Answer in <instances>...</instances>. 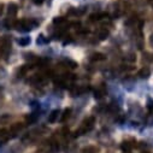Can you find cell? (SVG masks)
Wrapping results in <instances>:
<instances>
[{
	"label": "cell",
	"mask_w": 153,
	"mask_h": 153,
	"mask_svg": "<svg viewBox=\"0 0 153 153\" xmlns=\"http://www.w3.org/2000/svg\"><path fill=\"white\" fill-rule=\"evenodd\" d=\"M121 15V9H120V4L118 3H112L110 5V10L107 12V16L112 19H116L118 18Z\"/></svg>",
	"instance_id": "cell-3"
},
{
	"label": "cell",
	"mask_w": 153,
	"mask_h": 153,
	"mask_svg": "<svg viewBox=\"0 0 153 153\" xmlns=\"http://www.w3.org/2000/svg\"><path fill=\"white\" fill-rule=\"evenodd\" d=\"M70 114H71V108H70V107L65 108V110L63 111V113H62V116H60V122L64 123L66 120H69V118H70Z\"/></svg>",
	"instance_id": "cell-17"
},
{
	"label": "cell",
	"mask_w": 153,
	"mask_h": 153,
	"mask_svg": "<svg viewBox=\"0 0 153 153\" xmlns=\"http://www.w3.org/2000/svg\"><path fill=\"white\" fill-rule=\"evenodd\" d=\"M37 118H39V114H37V112H33V113L29 114V116H27V122L29 124H31V123H35Z\"/></svg>",
	"instance_id": "cell-18"
},
{
	"label": "cell",
	"mask_w": 153,
	"mask_h": 153,
	"mask_svg": "<svg viewBox=\"0 0 153 153\" xmlns=\"http://www.w3.org/2000/svg\"><path fill=\"white\" fill-rule=\"evenodd\" d=\"M17 42H18L19 46L25 47V46H28V45L31 42V39H30L29 36H23V37H19V39L17 40Z\"/></svg>",
	"instance_id": "cell-15"
},
{
	"label": "cell",
	"mask_w": 153,
	"mask_h": 153,
	"mask_svg": "<svg viewBox=\"0 0 153 153\" xmlns=\"http://www.w3.org/2000/svg\"><path fill=\"white\" fill-rule=\"evenodd\" d=\"M135 140H126L121 143V148L123 152H130L133 149V147L135 146Z\"/></svg>",
	"instance_id": "cell-6"
},
{
	"label": "cell",
	"mask_w": 153,
	"mask_h": 153,
	"mask_svg": "<svg viewBox=\"0 0 153 153\" xmlns=\"http://www.w3.org/2000/svg\"><path fill=\"white\" fill-rule=\"evenodd\" d=\"M105 17H108L107 13H102V12L92 13V15L89 16V21H91V22H100V21H102Z\"/></svg>",
	"instance_id": "cell-8"
},
{
	"label": "cell",
	"mask_w": 153,
	"mask_h": 153,
	"mask_svg": "<svg viewBox=\"0 0 153 153\" xmlns=\"http://www.w3.org/2000/svg\"><path fill=\"white\" fill-rule=\"evenodd\" d=\"M152 6H153V5H152Z\"/></svg>",
	"instance_id": "cell-29"
},
{
	"label": "cell",
	"mask_w": 153,
	"mask_h": 153,
	"mask_svg": "<svg viewBox=\"0 0 153 153\" xmlns=\"http://www.w3.org/2000/svg\"><path fill=\"white\" fill-rule=\"evenodd\" d=\"M24 58L28 60V62H35V60H37V57L34 54V53H24Z\"/></svg>",
	"instance_id": "cell-21"
},
{
	"label": "cell",
	"mask_w": 153,
	"mask_h": 153,
	"mask_svg": "<svg viewBox=\"0 0 153 153\" xmlns=\"http://www.w3.org/2000/svg\"><path fill=\"white\" fill-rule=\"evenodd\" d=\"M4 9H5V5L3 3H0V16L4 13Z\"/></svg>",
	"instance_id": "cell-26"
},
{
	"label": "cell",
	"mask_w": 153,
	"mask_h": 153,
	"mask_svg": "<svg viewBox=\"0 0 153 153\" xmlns=\"http://www.w3.org/2000/svg\"><path fill=\"white\" fill-rule=\"evenodd\" d=\"M65 37H66V39L63 40V45H68V44H70V42L72 41V39H71V36H70V35H68V36L65 35Z\"/></svg>",
	"instance_id": "cell-23"
},
{
	"label": "cell",
	"mask_w": 153,
	"mask_h": 153,
	"mask_svg": "<svg viewBox=\"0 0 153 153\" xmlns=\"http://www.w3.org/2000/svg\"><path fill=\"white\" fill-rule=\"evenodd\" d=\"M17 12H18V6H17V4L10 3V4L7 5V17H9V18H13V17H16Z\"/></svg>",
	"instance_id": "cell-5"
},
{
	"label": "cell",
	"mask_w": 153,
	"mask_h": 153,
	"mask_svg": "<svg viewBox=\"0 0 153 153\" xmlns=\"http://www.w3.org/2000/svg\"><path fill=\"white\" fill-rule=\"evenodd\" d=\"M23 124L22 123H15V124H12V127H11V134H12V136H16L22 129H23Z\"/></svg>",
	"instance_id": "cell-14"
},
{
	"label": "cell",
	"mask_w": 153,
	"mask_h": 153,
	"mask_svg": "<svg viewBox=\"0 0 153 153\" xmlns=\"http://www.w3.org/2000/svg\"><path fill=\"white\" fill-rule=\"evenodd\" d=\"M124 59H126V62H130V63H133V62L136 60V56H135L134 53H128V54H126Z\"/></svg>",
	"instance_id": "cell-22"
},
{
	"label": "cell",
	"mask_w": 153,
	"mask_h": 153,
	"mask_svg": "<svg viewBox=\"0 0 153 153\" xmlns=\"http://www.w3.org/2000/svg\"><path fill=\"white\" fill-rule=\"evenodd\" d=\"M39 24H40V22L34 18H23V19L16 21L13 28L17 29L18 31H30V30L39 27Z\"/></svg>",
	"instance_id": "cell-1"
},
{
	"label": "cell",
	"mask_w": 153,
	"mask_h": 153,
	"mask_svg": "<svg viewBox=\"0 0 153 153\" xmlns=\"http://www.w3.org/2000/svg\"><path fill=\"white\" fill-rule=\"evenodd\" d=\"M33 66L29 64H25V65H22V66H19V69H17V77H23V76L31 69Z\"/></svg>",
	"instance_id": "cell-10"
},
{
	"label": "cell",
	"mask_w": 153,
	"mask_h": 153,
	"mask_svg": "<svg viewBox=\"0 0 153 153\" xmlns=\"http://www.w3.org/2000/svg\"><path fill=\"white\" fill-rule=\"evenodd\" d=\"M31 1H33L35 5H41V4L45 1V0H31Z\"/></svg>",
	"instance_id": "cell-25"
},
{
	"label": "cell",
	"mask_w": 153,
	"mask_h": 153,
	"mask_svg": "<svg viewBox=\"0 0 153 153\" xmlns=\"http://www.w3.org/2000/svg\"><path fill=\"white\" fill-rule=\"evenodd\" d=\"M89 59L93 60V62H101V60H105L106 59V56L104 53H100V52H94V53L91 54Z\"/></svg>",
	"instance_id": "cell-12"
},
{
	"label": "cell",
	"mask_w": 153,
	"mask_h": 153,
	"mask_svg": "<svg viewBox=\"0 0 153 153\" xmlns=\"http://www.w3.org/2000/svg\"><path fill=\"white\" fill-rule=\"evenodd\" d=\"M108 35H110V30L106 29V28H101V29L99 30V33H98V37H99L100 41L106 40L107 37H108Z\"/></svg>",
	"instance_id": "cell-13"
},
{
	"label": "cell",
	"mask_w": 153,
	"mask_h": 153,
	"mask_svg": "<svg viewBox=\"0 0 153 153\" xmlns=\"http://www.w3.org/2000/svg\"><path fill=\"white\" fill-rule=\"evenodd\" d=\"M47 42H48V39H47V37H45L44 34H40L39 36H37V39H36V44L37 45H45Z\"/></svg>",
	"instance_id": "cell-19"
},
{
	"label": "cell",
	"mask_w": 153,
	"mask_h": 153,
	"mask_svg": "<svg viewBox=\"0 0 153 153\" xmlns=\"http://www.w3.org/2000/svg\"><path fill=\"white\" fill-rule=\"evenodd\" d=\"M59 114H60V111L59 110H53L50 114H48V123H56L58 121V117H59Z\"/></svg>",
	"instance_id": "cell-11"
},
{
	"label": "cell",
	"mask_w": 153,
	"mask_h": 153,
	"mask_svg": "<svg viewBox=\"0 0 153 153\" xmlns=\"http://www.w3.org/2000/svg\"><path fill=\"white\" fill-rule=\"evenodd\" d=\"M62 64H63L64 66L69 68V69H76V68H79L77 62H75V60H72V59H69V58H64V59L62 60Z\"/></svg>",
	"instance_id": "cell-7"
},
{
	"label": "cell",
	"mask_w": 153,
	"mask_h": 153,
	"mask_svg": "<svg viewBox=\"0 0 153 153\" xmlns=\"http://www.w3.org/2000/svg\"><path fill=\"white\" fill-rule=\"evenodd\" d=\"M105 95H106V88H105L104 85H100V86H98V87L94 89V98H95V99L100 100V99H102Z\"/></svg>",
	"instance_id": "cell-4"
},
{
	"label": "cell",
	"mask_w": 153,
	"mask_h": 153,
	"mask_svg": "<svg viewBox=\"0 0 153 153\" xmlns=\"http://www.w3.org/2000/svg\"><path fill=\"white\" fill-rule=\"evenodd\" d=\"M94 124H95V117L94 116H91V117H87L82 124L80 126V128L75 131L74 136H81V135H85L87 133H89L93 128H94Z\"/></svg>",
	"instance_id": "cell-2"
},
{
	"label": "cell",
	"mask_w": 153,
	"mask_h": 153,
	"mask_svg": "<svg viewBox=\"0 0 153 153\" xmlns=\"http://www.w3.org/2000/svg\"><path fill=\"white\" fill-rule=\"evenodd\" d=\"M149 75H151V70H149L148 66L141 68V69L139 70V72H137V76H139L140 79H148Z\"/></svg>",
	"instance_id": "cell-9"
},
{
	"label": "cell",
	"mask_w": 153,
	"mask_h": 153,
	"mask_svg": "<svg viewBox=\"0 0 153 153\" xmlns=\"http://www.w3.org/2000/svg\"><path fill=\"white\" fill-rule=\"evenodd\" d=\"M6 133H7L6 129H0V139L5 137V136H6Z\"/></svg>",
	"instance_id": "cell-24"
},
{
	"label": "cell",
	"mask_w": 153,
	"mask_h": 153,
	"mask_svg": "<svg viewBox=\"0 0 153 153\" xmlns=\"http://www.w3.org/2000/svg\"><path fill=\"white\" fill-rule=\"evenodd\" d=\"M34 153H45L42 149H40V151H36V152H34Z\"/></svg>",
	"instance_id": "cell-27"
},
{
	"label": "cell",
	"mask_w": 153,
	"mask_h": 153,
	"mask_svg": "<svg viewBox=\"0 0 153 153\" xmlns=\"http://www.w3.org/2000/svg\"><path fill=\"white\" fill-rule=\"evenodd\" d=\"M65 23V18L64 17H60V16H57L53 18V24L56 25H60V24H64Z\"/></svg>",
	"instance_id": "cell-20"
},
{
	"label": "cell",
	"mask_w": 153,
	"mask_h": 153,
	"mask_svg": "<svg viewBox=\"0 0 153 153\" xmlns=\"http://www.w3.org/2000/svg\"><path fill=\"white\" fill-rule=\"evenodd\" d=\"M142 153H148V152H142Z\"/></svg>",
	"instance_id": "cell-28"
},
{
	"label": "cell",
	"mask_w": 153,
	"mask_h": 153,
	"mask_svg": "<svg viewBox=\"0 0 153 153\" xmlns=\"http://www.w3.org/2000/svg\"><path fill=\"white\" fill-rule=\"evenodd\" d=\"M99 151L100 148L97 146H87L81 151V153H99Z\"/></svg>",
	"instance_id": "cell-16"
}]
</instances>
